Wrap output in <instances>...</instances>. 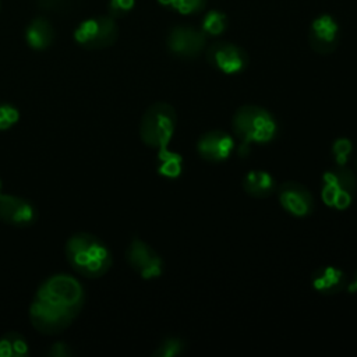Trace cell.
Instances as JSON below:
<instances>
[{
  "mask_svg": "<svg viewBox=\"0 0 357 357\" xmlns=\"http://www.w3.org/2000/svg\"><path fill=\"white\" fill-rule=\"evenodd\" d=\"M85 303L81 282L67 273L46 278L36 289L28 315L32 326L43 335H56L68 328Z\"/></svg>",
  "mask_w": 357,
  "mask_h": 357,
  "instance_id": "cell-1",
  "label": "cell"
},
{
  "mask_svg": "<svg viewBox=\"0 0 357 357\" xmlns=\"http://www.w3.org/2000/svg\"><path fill=\"white\" fill-rule=\"evenodd\" d=\"M66 259L84 278L98 279L113 265V255L107 244L91 233H75L66 241Z\"/></svg>",
  "mask_w": 357,
  "mask_h": 357,
  "instance_id": "cell-2",
  "label": "cell"
},
{
  "mask_svg": "<svg viewBox=\"0 0 357 357\" xmlns=\"http://www.w3.org/2000/svg\"><path fill=\"white\" fill-rule=\"evenodd\" d=\"M231 127L244 144H268L278 134V123L273 114L255 105L238 107L233 116Z\"/></svg>",
  "mask_w": 357,
  "mask_h": 357,
  "instance_id": "cell-3",
  "label": "cell"
},
{
  "mask_svg": "<svg viewBox=\"0 0 357 357\" xmlns=\"http://www.w3.org/2000/svg\"><path fill=\"white\" fill-rule=\"evenodd\" d=\"M177 123L176 110L166 102L151 105L139 123L141 141L151 148H165L174 134Z\"/></svg>",
  "mask_w": 357,
  "mask_h": 357,
  "instance_id": "cell-4",
  "label": "cell"
},
{
  "mask_svg": "<svg viewBox=\"0 0 357 357\" xmlns=\"http://www.w3.org/2000/svg\"><path fill=\"white\" fill-rule=\"evenodd\" d=\"M356 190V174L344 166H337L324 176L322 198L332 208L346 209L351 204Z\"/></svg>",
  "mask_w": 357,
  "mask_h": 357,
  "instance_id": "cell-5",
  "label": "cell"
},
{
  "mask_svg": "<svg viewBox=\"0 0 357 357\" xmlns=\"http://www.w3.org/2000/svg\"><path fill=\"white\" fill-rule=\"evenodd\" d=\"M119 31L112 17H96L84 21L74 32L75 40L86 49H102L113 45Z\"/></svg>",
  "mask_w": 357,
  "mask_h": 357,
  "instance_id": "cell-6",
  "label": "cell"
},
{
  "mask_svg": "<svg viewBox=\"0 0 357 357\" xmlns=\"http://www.w3.org/2000/svg\"><path fill=\"white\" fill-rule=\"evenodd\" d=\"M126 259L142 279H155L163 272V259L160 255L138 237H134L130 241L126 251Z\"/></svg>",
  "mask_w": 357,
  "mask_h": 357,
  "instance_id": "cell-7",
  "label": "cell"
},
{
  "mask_svg": "<svg viewBox=\"0 0 357 357\" xmlns=\"http://www.w3.org/2000/svg\"><path fill=\"white\" fill-rule=\"evenodd\" d=\"M206 33L194 26H176L169 32L167 47L172 54L181 59H192L204 52Z\"/></svg>",
  "mask_w": 357,
  "mask_h": 357,
  "instance_id": "cell-8",
  "label": "cell"
},
{
  "mask_svg": "<svg viewBox=\"0 0 357 357\" xmlns=\"http://www.w3.org/2000/svg\"><path fill=\"white\" fill-rule=\"evenodd\" d=\"M206 60L216 70L225 74H237L248 64L247 53L237 45L215 42L206 49Z\"/></svg>",
  "mask_w": 357,
  "mask_h": 357,
  "instance_id": "cell-9",
  "label": "cell"
},
{
  "mask_svg": "<svg viewBox=\"0 0 357 357\" xmlns=\"http://www.w3.org/2000/svg\"><path fill=\"white\" fill-rule=\"evenodd\" d=\"M38 216L35 205L18 195L0 194V220L15 226L28 227L35 223Z\"/></svg>",
  "mask_w": 357,
  "mask_h": 357,
  "instance_id": "cell-10",
  "label": "cell"
},
{
  "mask_svg": "<svg viewBox=\"0 0 357 357\" xmlns=\"http://www.w3.org/2000/svg\"><path fill=\"white\" fill-rule=\"evenodd\" d=\"M279 202L286 212L293 216L304 218L314 211V197L310 190L297 181H284L280 184Z\"/></svg>",
  "mask_w": 357,
  "mask_h": 357,
  "instance_id": "cell-11",
  "label": "cell"
},
{
  "mask_svg": "<svg viewBox=\"0 0 357 357\" xmlns=\"http://www.w3.org/2000/svg\"><path fill=\"white\" fill-rule=\"evenodd\" d=\"M308 42L317 53H332L339 45V25L335 18L328 14L315 18L308 29Z\"/></svg>",
  "mask_w": 357,
  "mask_h": 357,
  "instance_id": "cell-12",
  "label": "cell"
},
{
  "mask_svg": "<svg viewBox=\"0 0 357 357\" xmlns=\"http://www.w3.org/2000/svg\"><path fill=\"white\" fill-rule=\"evenodd\" d=\"M233 146V138L222 130L204 132L197 141L198 155L212 163L226 160L230 156Z\"/></svg>",
  "mask_w": 357,
  "mask_h": 357,
  "instance_id": "cell-13",
  "label": "cell"
},
{
  "mask_svg": "<svg viewBox=\"0 0 357 357\" xmlns=\"http://www.w3.org/2000/svg\"><path fill=\"white\" fill-rule=\"evenodd\" d=\"M311 283L314 289L322 294H336L346 287L347 279L344 272L339 268L321 266L314 271Z\"/></svg>",
  "mask_w": 357,
  "mask_h": 357,
  "instance_id": "cell-14",
  "label": "cell"
},
{
  "mask_svg": "<svg viewBox=\"0 0 357 357\" xmlns=\"http://www.w3.org/2000/svg\"><path fill=\"white\" fill-rule=\"evenodd\" d=\"M241 185L248 195L255 198H266L275 191L273 177L264 170L248 172L244 176Z\"/></svg>",
  "mask_w": 357,
  "mask_h": 357,
  "instance_id": "cell-15",
  "label": "cell"
},
{
  "mask_svg": "<svg viewBox=\"0 0 357 357\" xmlns=\"http://www.w3.org/2000/svg\"><path fill=\"white\" fill-rule=\"evenodd\" d=\"M25 38L32 49L43 50L52 45L54 39V29L47 20L39 17L31 21L25 31Z\"/></svg>",
  "mask_w": 357,
  "mask_h": 357,
  "instance_id": "cell-16",
  "label": "cell"
},
{
  "mask_svg": "<svg viewBox=\"0 0 357 357\" xmlns=\"http://www.w3.org/2000/svg\"><path fill=\"white\" fill-rule=\"evenodd\" d=\"M29 346L18 332H7L0 337V357H26Z\"/></svg>",
  "mask_w": 357,
  "mask_h": 357,
  "instance_id": "cell-17",
  "label": "cell"
},
{
  "mask_svg": "<svg viewBox=\"0 0 357 357\" xmlns=\"http://www.w3.org/2000/svg\"><path fill=\"white\" fill-rule=\"evenodd\" d=\"M227 26V17L218 10H211L202 20V31L208 35H220Z\"/></svg>",
  "mask_w": 357,
  "mask_h": 357,
  "instance_id": "cell-18",
  "label": "cell"
},
{
  "mask_svg": "<svg viewBox=\"0 0 357 357\" xmlns=\"http://www.w3.org/2000/svg\"><path fill=\"white\" fill-rule=\"evenodd\" d=\"M159 153V173L167 177H176L181 169V159L176 153H170L160 148Z\"/></svg>",
  "mask_w": 357,
  "mask_h": 357,
  "instance_id": "cell-19",
  "label": "cell"
},
{
  "mask_svg": "<svg viewBox=\"0 0 357 357\" xmlns=\"http://www.w3.org/2000/svg\"><path fill=\"white\" fill-rule=\"evenodd\" d=\"M160 4L172 7L180 14H195L205 8L206 0H159Z\"/></svg>",
  "mask_w": 357,
  "mask_h": 357,
  "instance_id": "cell-20",
  "label": "cell"
},
{
  "mask_svg": "<svg viewBox=\"0 0 357 357\" xmlns=\"http://www.w3.org/2000/svg\"><path fill=\"white\" fill-rule=\"evenodd\" d=\"M183 350H184V342L181 339L167 337L153 351V356H156V357H172V356L180 354Z\"/></svg>",
  "mask_w": 357,
  "mask_h": 357,
  "instance_id": "cell-21",
  "label": "cell"
},
{
  "mask_svg": "<svg viewBox=\"0 0 357 357\" xmlns=\"http://www.w3.org/2000/svg\"><path fill=\"white\" fill-rule=\"evenodd\" d=\"M20 120V110L6 102H0V131L11 128Z\"/></svg>",
  "mask_w": 357,
  "mask_h": 357,
  "instance_id": "cell-22",
  "label": "cell"
},
{
  "mask_svg": "<svg viewBox=\"0 0 357 357\" xmlns=\"http://www.w3.org/2000/svg\"><path fill=\"white\" fill-rule=\"evenodd\" d=\"M350 151H351V144H350V141H347L344 138H340L333 144L332 153H333V158H335L337 166L344 165V162L349 159Z\"/></svg>",
  "mask_w": 357,
  "mask_h": 357,
  "instance_id": "cell-23",
  "label": "cell"
},
{
  "mask_svg": "<svg viewBox=\"0 0 357 357\" xmlns=\"http://www.w3.org/2000/svg\"><path fill=\"white\" fill-rule=\"evenodd\" d=\"M36 3L45 11H64L73 6L74 0H36Z\"/></svg>",
  "mask_w": 357,
  "mask_h": 357,
  "instance_id": "cell-24",
  "label": "cell"
},
{
  "mask_svg": "<svg viewBox=\"0 0 357 357\" xmlns=\"http://www.w3.org/2000/svg\"><path fill=\"white\" fill-rule=\"evenodd\" d=\"M132 6H134V0H110V4H109L110 15L123 17L132 8Z\"/></svg>",
  "mask_w": 357,
  "mask_h": 357,
  "instance_id": "cell-25",
  "label": "cell"
},
{
  "mask_svg": "<svg viewBox=\"0 0 357 357\" xmlns=\"http://www.w3.org/2000/svg\"><path fill=\"white\" fill-rule=\"evenodd\" d=\"M73 353L71 347L64 342H56L46 350V354L50 357H70Z\"/></svg>",
  "mask_w": 357,
  "mask_h": 357,
  "instance_id": "cell-26",
  "label": "cell"
},
{
  "mask_svg": "<svg viewBox=\"0 0 357 357\" xmlns=\"http://www.w3.org/2000/svg\"><path fill=\"white\" fill-rule=\"evenodd\" d=\"M350 291H357V271H356V273H354V276H353V279H351V283L349 284V287H347Z\"/></svg>",
  "mask_w": 357,
  "mask_h": 357,
  "instance_id": "cell-27",
  "label": "cell"
},
{
  "mask_svg": "<svg viewBox=\"0 0 357 357\" xmlns=\"http://www.w3.org/2000/svg\"><path fill=\"white\" fill-rule=\"evenodd\" d=\"M1 187H3V183H1V178H0V194H1Z\"/></svg>",
  "mask_w": 357,
  "mask_h": 357,
  "instance_id": "cell-28",
  "label": "cell"
},
{
  "mask_svg": "<svg viewBox=\"0 0 357 357\" xmlns=\"http://www.w3.org/2000/svg\"><path fill=\"white\" fill-rule=\"evenodd\" d=\"M356 165H357V158H356Z\"/></svg>",
  "mask_w": 357,
  "mask_h": 357,
  "instance_id": "cell-29",
  "label": "cell"
}]
</instances>
